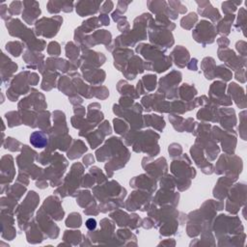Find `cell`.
<instances>
[{"instance_id":"cell-8","label":"cell","mask_w":247,"mask_h":247,"mask_svg":"<svg viewBox=\"0 0 247 247\" xmlns=\"http://www.w3.org/2000/svg\"><path fill=\"white\" fill-rule=\"evenodd\" d=\"M112 8H113V3L110 2V1H107V2L104 3V7H102L101 10L104 11V12L107 13V12H110V11L112 10Z\"/></svg>"},{"instance_id":"cell-1","label":"cell","mask_w":247,"mask_h":247,"mask_svg":"<svg viewBox=\"0 0 247 247\" xmlns=\"http://www.w3.org/2000/svg\"><path fill=\"white\" fill-rule=\"evenodd\" d=\"M30 142L36 148H43L47 144V138L42 131H36L30 136Z\"/></svg>"},{"instance_id":"cell-3","label":"cell","mask_w":247,"mask_h":247,"mask_svg":"<svg viewBox=\"0 0 247 247\" xmlns=\"http://www.w3.org/2000/svg\"><path fill=\"white\" fill-rule=\"evenodd\" d=\"M197 16L195 13H190L188 16L184 17L182 21H180V23H182V26L183 28H186V29H190L191 27L194 25L195 21H197Z\"/></svg>"},{"instance_id":"cell-4","label":"cell","mask_w":247,"mask_h":247,"mask_svg":"<svg viewBox=\"0 0 247 247\" xmlns=\"http://www.w3.org/2000/svg\"><path fill=\"white\" fill-rule=\"evenodd\" d=\"M66 224H67V226H70V227H79L81 225L80 215L78 213H72V214L68 218Z\"/></svg>"},{"instance_id":"cell-6","label":"cell","mask_w":247,"mask_h":247,"mask_svg":"<svg viewBox=\"0 0 247 247\" xmlns=\"http://www.w3.org/2000/svg\"><path fill=\"white\" fill-rule=\"evenodd\" d=\"M96 226H97V222H96V220L93 218H90L86 221V227L89 229L90 231H93Z\"/></svg>"},{"instance_id":"cell-9","label":"cell","mask_w":247,"mask_h":247,"mask_svg":"<svg viewBox=\"0 0 247 247\" xmlns=\"http://www.w3.org/2000/svg\"><path fill=\"white\" fill-rule=\"evenodd\" d=\"M101 24H104V25H109V17L106 16V14H102V16H101Z\"/></svg>"},{"instance_id":"cell-7","label":"cell","mask_w":247,"mask_h":247,"mask_svg":"<svg viewBox=\"0 0 247 247\" xmlns=\"http://www.w3.org/2000/svg\"><path fill=\"white\" fill-rule=\"evenodd\" d=\"M246 46L245 42L243 43V46H241V43H240V42L237 43V49H238V50L240 51L241 55H243V56H246V46Z\"/></svg>"},{"instance_id":"cell-5","label":"cell","mask_w":247,"mask_h":247,"mask_svg":"<svg viewBox=\"0 0 247 247\" xmlns=\"http://www.w3.org/2000/svg\"><path fill=\"white\" fill-rule=\"evenodd\" d=\"M240 25H242L243 29H244V27H245V10L244 9H241L240 12L238 14V20L237 28L238 26L240 27Z\"/></svg>"},{"instance_id":"cell-10","label":"cell","mask_w":247,"mask_h":247,"mask_svg":"<svg viewBox=\"0 0 247 247\" xmlns=\"http://www.w3.org/2000/svg\"><path fill=\"white\" fill-rule=\"evenodd\" d=\"M84 163H85V165L87 166V165H90L92 162H94V158H93V156H89L88 157H85L84 158Z\"/></svg>"},{"instance_id":"cell-2","label":"cell","mask_w":247,"mask_h":247,"mask_svg":"<svg viewBox=\"0 0 247 247\" xmlns=\"http://www.w3.org/2000/svg\"><path fill=\"white\" fill-rule=\"evenodd\" d=\"M235 18L234 14H228V17H225V20L220 22L218 25V31L222 34H226L228 35L230 33V27L232 25V22H233Z\"/></svg>"}]
</instances>
